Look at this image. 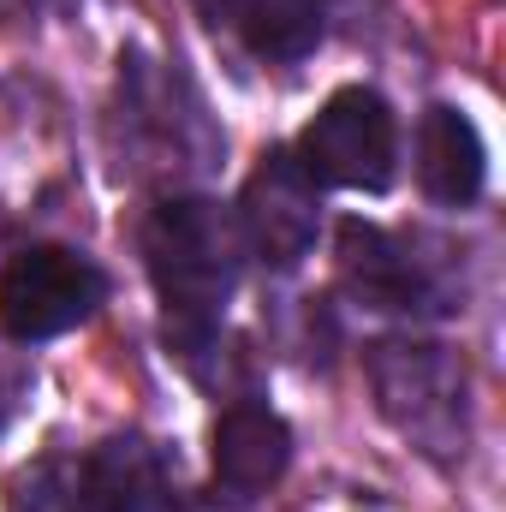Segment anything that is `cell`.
Instances as JSON below:
<instances>
[{
  "mask_svg": "<svg viewBox=\"0 0 506 512\" xmlns=\"http://www.w3.org/2000/svg\"><path fill=\"white\" fill-rule=\"evenodd\" d=\"M417 179L447 209H465V203L483 197L489 149H483L477 126L459 108H429L423 114V126H417Z\"/></svg>",
  "mask_w": 506,
  "mask_h": 512,
  "instance_id": "cell-8",
  "label": "cell"
},
{
  "mask_svg": "<svg viewBox=\"0 0 506 512\" xmlns=\"http://www.w3.org/2000/svg\"><path fill=\"white\" fill-rule=\"evenodd\" d=\"M96 512H167V477L143 435H114L84 459Z\"/></svg>",
  "mask_w": 506,
  "mask_h": 512,
  "instance_id": "cell-10",
  "label": "cell"
},
{
  "mask_svg": "<svg viewBox=\"0 0 506 512\" xmlns=\"http://www.w3.org/2000/svg\"><path fill=\"white\" fill-rule=\"evenodd\" d=\"M340 280L370 310H417V304H429V280H423L417 256L405 251L393 233L370 227V221H346L340 227Z\"/></svg>",
  "mask_w": 506,
  "mask_h": 512,
  "instance_id": "cell-7",
  "label": "cell"
},
{
  "mask_svg": "<svg viewBox=\"0 0 506 512\" xmlns=\"http://www.w3.org/2000/svg\"><path fill=\"white\" fill-rule=\"evenodd\" d=\"M292 465V429L262 411V405H233L215 423V483L239 501H251L262 489H274Z\"/></svg>",
  "mask_w": 506,
  "mask_h": 512,
  "instance_id": "cell-6",
  "label": "cell"
},
{
  "mask_svg": "<svg viewBox=\"0 0 506 512\" xmlns=\"http://www.w3.org/2000/svg\"><path fill=\"white\" fill-rule=\"evenodd\" d=\"M102 298H108V274L90 256L36 245V251L12 256V268L0 274V328L24 346L60 340L78 322H90Z\"/></svg>",
  "mask_w": 506,
  "mask_h": 512,
  "instance_id": "cell-4",
  "label": "cell"
},
{
  "mask_svg": "<svg viewBox=\"0 0 506 512\" xmlns=\"http://www.w3.org/2000/svg\"><path fill=\"white\" fill-rule=\"evenodd\" d=\"M376 393L393 429H405L423 453H465V370L441 346H376Z\"/></svg>",
  "mask_w": 506,
  "mask_h": 512,
  "instance_id": "cell-3",
  "label": "cell"
},
{
  "mask_svg": "<svg viewBox=\"0 0 506 512\" xmlns=\"http://www.w3.org/2000/svg\"><path fill=\"white\" fill-rule=\"evenodd\" d=\"M143 262L167 304V322L179 334H209L239 286L245 239H239L233 209L209 197H173L143 227Z\"/></svg>",
  "mask_w": 506,
  "mask_h": 512,
  "instance_id": "cell-1",
  "label": "cell"
},
{
  "mask_svg": "<svg viewBox=\"0 0 506 512\" xmlns=\"http://www.w3.org/2000/svg\"><path fill=\"white\" fill-rule=\"evenodd\" d=\"M12 512H96L90 507V477L84 459L48 453L12 477Z\"/></svg>",
  "mask_w": 506,
  "mask_h": 512,
  "instance_id": "cell-11",
  "label": "cell"
},
{
  "mask_svg": "<svg viewBox=\"0 0 506 512\" xmlns=\"http://www.w3.org/2000/svg\"><path fill=\"white\" fill-rule=\"evenodd\" d=\"M215 30H239L262 60H304L322 36L316 0H197Z\"/></svg>",
  "mask_w": 506,
  "mask_h": 512,
  "instance_id": "cell-9",
  "label": "cell"
},
{
  "mask_svg": "<svg viewBox=\"0 0 506 512\" xmlns=\"http://www.w3.org/2000/svg\"><path fill=\"white\" fill-rule=\"evenodd\" d=\"M239 239L268 268H298L316 245V179L298 167L292 149H268L239 197Z\"/></svg>",
  "mask_w": 506,
  "mask_h": 512,
  "instance_id": "cell-5",
  "label": "cell"
},
{
  "mask_svg": "<svg viewBox=\"0 0 506 512\" xmlns=\"http://www.w3.org/2000/svg\"><path fill=\"white\" fill-rule=\"evenodd\" d=\"M292 155H298V167L316 185H340V191H370L376 197V191L393 185V161H399L393 108L376 90H340L304 126Z\"/></svg>",
  "mask_w": 506,
  "mask_h": 512,
  "instance_id": "cell-2",
  "label": "cell"
}]
</instances>
